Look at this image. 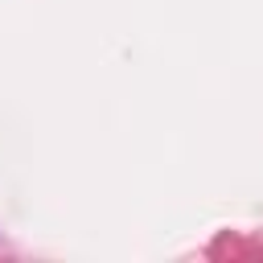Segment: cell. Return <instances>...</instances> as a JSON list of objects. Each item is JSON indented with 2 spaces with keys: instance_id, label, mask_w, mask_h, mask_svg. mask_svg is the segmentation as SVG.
Listing matches in <instances>:
<instances>
[]
</instances>
